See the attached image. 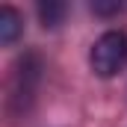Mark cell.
<instances>
[{"mask_svg":"<svg viewBox=\"0 0 127 127\" xmlns=\"http://www.w3.org/2000/svg\"><path fill=\"white\" fill-rule=\"evenodd\" d=\"M127 62V35L121 30H106L100 32L89 50V65L97 77L109 80L121 71V65Z\"/></svg>","mask_w":127,"mask_h":127,"instance_id":"obj_1","label":"cell"},{"mask_svg":"<svg viewBox=\"0 0 127 127\" xmlns=\"http://www.w3.org/2000/svg\"><path fill=\"white\" fill-rule=\"evenodd\" d=\"M38 80H41V59L35 53H27L15 65V74H12V95H9L12 109H27L32 103Z\"/></svg>","mask_w":127,"mask_h":127,"instance_id":"obj_2","label":"cell"},{"mask_svg":"<svg viewBox=\"0 0 127 127\" xmlns=\"http://www.w3.org/2000/svg\"><path fill=\"white\" fill-rule=\"evenodd\" d=\"M24 32V15L15 6H0V41L15 44Z\"/></svg>","mask_w":127,"mask_h":127,"instance_id":"obj_3","label":"cell"},{"mask_svg":"<svg viewBox=\"0 0 127 127\" xmlns=\"http://www.w3.org/2000/svg\"><path fill=\"white\" fill-rule=\"evenodd\" d=\"M65 15H68V3L65 0H41L38 3V21H41L44 30L59 27L65 21Z\"/></svg>","mask_w":127,"mask_h":127,"instance_id":"obj_4","label":"cell"},{"mask_svg":"<svg viewBox=\"0 0 127 127\" xmlns=\"http://www.w3.org/2000/svg\"><path fill=\"white\" fill-rule=\"evenodd\" d=\"M92 12L100 15V18H112V15H118V12H124V3H121V0H95V3H92Z\"/></svg>","mask_w":127,"mask_h":127,"instance_id":"obj_5","label":"cell"}]
</instances>
